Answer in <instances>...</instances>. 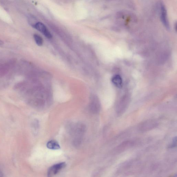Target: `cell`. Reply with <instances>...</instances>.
I'll return each mask as SVG.
<instances>
[{"instance_id": "7c38bea8", "label": "cell", "mask_w": 177, "mask_h": 177, "mask_svg": "<svg viewBox=\"0 0 177 177\" xmlns=\"http://www.w3.org/2000/svg\"><path fill=\"white\" fill-rule=\"evenodd\" d=\"M34 38L36 44L39 46H42L43 41V38L37 34L34 35Z\"/></svg>"}, {"instance_id": "8992f818", "label": "cell", "mask_w": 177, "mask_h": 177, "mask_svg": "<svg viewBox=\"0 0 177 177\" xmlns=\"http://www.w3.org/2000/svg\"><path fill=\"white\" fill-rule=\"evenodd\" d=\"M66 166V164L65 162L58 163L52 166L49 169L48 171V176L51 177L56 175Z\"/></svg>"}, {"instance_id": "8fae6325", "label": "cell", "mask_w": 177, "mask_h": 177, "mask_svg": "<svg viewBox=\"0 0 177 177\" xmlns=\"http://www.w3.org/2000/svg\"><path fill=\"white\" fill-rule=\"evenodd\" d=\"M47 147L52 150H57L60 148L59 144L56 141L51 140L47 144Z\"/></svg>"}, {"instance_id": "30bf717a", "label": "cell", "mask_w": 177, "mask_h": 177, "mask_svg": "<svg viewBox=\"0 0 177 177\" xmlns=\"http://www.w3.org/2000/svg\"><path fill=\"white\" fill-rule=\"evenodd\" d=\"M112 81L113 84L116 87L120 88L122 87L123 85L122 79L119 75H116L113 76L112 78Z\"/></svg>"}, {"instance_id": "52a82bcc", "label": "cell", "mask_w": 177, "mask_h": 177, "mask_svg": "<svg viewBox=\"0 0 177 177\" xmlns=\"http://www.w3.org/2000/svg\"><path fill=\"white\" fill-rule=\"evenodd\" d=\"M89 109L91 112L95 114L98 113L100 111L101 104L97 98L95 97L91 99L89 105Z\"/></svg>"}, {"instance_id": "9a60e30c", "label": "cell", "mask_w": 177, "mask_h": 177, "mask_svg": "<svg viewBox=\"0 0 177 177\" xmlns=\"http://www.w3.org/2000/svg\"><path fill=\"white\" fill-rule=\"evenodd\" d=\"M3 176V174L2 171L0 170V177Z\"/></svg>"}, {"instance_id": "5b68a950", "label": "cell", "mask_w": 177, "mask_h": 177, "mask_svg": "<svg viewBox=\"0 0 177 177\" xmlns=\"http://www.w3.org/2000/svg\"><path fill=\"white\" fill-rule=\"evenodd\" d=\"M159 10L160 18L162 23L167 30H170V25L167 17V12L165 5L162 2L159 4Z\"/></svg>"}, {"instance_id": "3957f363", "label": "cell", "mask_w": 177, "mask_h": 177, "mask_svg": "<svg viewBox=\"0 0 177 177\" xmlns=\"http://www.w3.org/2000/svg\"><path fill=\"white\" fill-rule=\"evenodd\" d=\"M129 99L128 96H124L119 101L116 107V113L118 116H121L125 112L128 107Z\"/></svg>"}, {"instance_id": "4fadbf2b", "label": "cell", "mask_w": 177, "mask_h": 177, "mask_svg": "<svg viewBox=\"0 0 177 177\" xmlns=\"http://www.w3.org/2000/svg\"><path fill=\"white\" fill-rule=\"evenodd\" d=\"M177 137H174L173 140V142L171 144L168 146L169 148H173L176 147L177 144Z\"/></svg>"}, {"instance_id": "ba28073f", "label": "cell", "mask_w": 177, "mask_h": 177, "mask_svg": "<svg viewBox=\"0 0 177 177\" xmlns=\"http://www.w3.org/2000/svg\"><path fill=\"white\" fill-rule=\"evenodd\" d=\"M33 27L42 33L47 38H52V36L51 33L47 29L45 25L41 22H37Z\"/></svg>"}, {"instance_id": "9c48e42d", "label": "cell", "mask_w": 177, "mask_h": 177, "mask_svg": "<svg viewBox=\"0 0 177 177\" xmlns=\"http://www.w3.org/2000/svg\"><path fill=\"white\" fill-rule=\"evenodd\" d=\"M134 144V142L132 140H126L124 141L120 145L117 147L115 149L116 152L120 153L122 152L125 149L131 147Z\"/></svg>"}, {"instance_id": "7a4b0ae2", "label": "cell", "mask_w": 177, "mask_h": 177, "mask_svg": "<svg viewBox=\"0 0 177 177\" xmlns=\"http://www.w3.org/2000/svg\"><path fill=\"white\" fill-rule=\"evenodd\" d=\"M159 125V122L155 119H148L143 121L141 122L137 127L139 131L144 132L151 131L156 127Z\"/></svg>"}, {"instance_id": "5bb4252c", "label": "cell", "mask_w": 177, "mask_h": 177, "mask_svg": "<svg viewBox=\"0 0 177 177\" xmlns=\"http://www.w3.org/2000/svg\"><path fill=\"white\" fill-rule=\"evenodd\" d=\"M4 43L3 41L1 40H0V46L4 45Z\"/></svg>"}, {"instance_id": "6da1fadb", "label": "cell", "mask_w": 177, "mask_h": 177, "mask_svg": "<svg viewBox=\"0 0 177 177\" xmlns=\"http://www.w3.org/2000/svg\"><path fill=\"white\" fill-rule=\"evenodd\" d=\"M70 133L74 136L73 144L74 146L78 147L81 144L83 135L86 131V127L84 124L78 123L69 127Z\"/></svg>"}, {"instance_id": "277c9868", "label": "cell", "mask_w": 177, "mask_h": 177, "mask_svg": "<svg viewBox=\"0 0 177 177\" xmlns=\"http://www.w3.org/2000/svg\"><path fill=\"white\" fill-rule=\"evenodd\" d=\"M16 60L12 59L0 65V78L4 77L15 65Z\"/></svg>"}]
</instances>
